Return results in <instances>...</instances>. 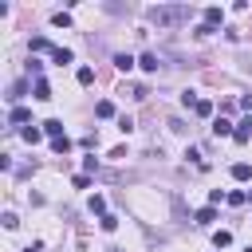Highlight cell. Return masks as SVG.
<instances>
[{"instance_id": "d6986e66", "label": "cell", "mask_w": 252, "mask_h": 252, "mask_svg": "<svg viewBox=\"0 0 252 252\" xmlns=\"http://www.w3.org/2000/svg\"><path fill=\"white\" fill-rule=\"evenodd\" d=\"M79 83L91 87V83H94V71H91V67H79Z\"/></svg>"}, {"instance_id": "2e32d148", "label": "cell", "mask_w": 252, "mask_h": 252, "mask_svg": "<svg viewBox=\"0 0 252 252\" xmlns=\"http://www.w3.org/2000/svg\"><path fill=\"white\" fill-rule=\"evenodd\" d=\"M51 24H55V28H67V24H71V12H55Z\"/></svg>"}, {"instance_id": "cb8c5ba5", "label": "cell", "mask_w": 252, "mask_h": 252, "mask_svg": "<svg viewBox=\"0 0 252 252\" xmlns=\"http://www.w3.org/2000/svg\"><path fill=\"white\" fill-rule=\"evenodd\" d=\"M244 252H252V244H248V248H244Z\"/></svg>"}, {"instance_id": "7c38bea8", "label": "cell", "mask_w": 252, "mask_h": 252, "mask_svg": "<svg viewBox=\"0 0 252 252\" xmlns=\"http://www.w3.org/2000/svg\"><path fill=\"white\" fill-rule=\"evenodd\" d=\"M98 224H102V232H114V228H118V217L106 213V217H98Z\"/></svg>"}, {"instance_id": "9a60e30c", "label": "cell", "mask_w": 252, "mask_h": 252, "mask_svg": "<svg viewBox=\"0 0 252 252\" xmlns=\"http://www.w3.org/2000/svg\"><path fill=\"white\" fill-rule=\"evenodd\" d=\"M91 213H98V217H106V201H102V197H98V193H94V197H91Z\"/></svg>"}, {"instance_id": "8992f818", "label": "cell", "mask_w": 252, "mask_h": 252, "mask_svg": "<svg viewBox=\"0 0 252 252\" xmlns=\"http://www.w3.org/2000/svg\"><path fill=\"white\" fill-rule=\"evenodd\" d=\"M213 110H217V106H213L209 98H201V102L193 106V114H197V118H213Z\"/></svg>"}, {"instance_id": "8fae6325", "label": "cell", "mask_w": 252, "mask_h": 252, "mask_svg": "<svg viewBox=\"0 0 252 252\" xmlns=\"http://www.w3.org/2000/svg\"><path fill=\"white\" fill-rule=\"evenodd\" d=\"M20 134H24V142H32V146H35V142H39V138H43V130H35V126H24V130H20Z\"/></svg>"}, {"instance_id": "7402d4cb", "label": "cell", "mask_w": 252, "mask_h": 252, "mask_svg": "<svg viewBox=\"0 0 252 252\" xmlns=\"http://www.w3.org/2000/svg\"><path fill=\"white\" fill-rule=\"evenodd\" d=\"M240 106H244V110L252 114V94H244V98H240Z\"/></svg>"}, {"instance_id": "ba28073f", "label": "cell", "mask_w": 252, "mask_h": 252, "mask_svg": "<svg viewBox=\"0 0 252 252\" xmlns=\"http://www.w3.org/2000/svg\"><path fill=\"white\" fill-rule=\"evenodd\" d=\"M232 177H236V181H248V177H252V165L236 161V165H232Z\"/></svg>"}, {"instance_id": "9c48e42d", "label": "cell", "mask_w": 252, "mask_h": 252, "mask_svg": "<svg viewBox=\"0 0 252 252\" xmlns=\"http://www.w3.org/2000/svg\"><path fill=\"white\" fill-rule=\"evenodd\" d=\"M213 244H217V248H228V244H232V232L217 228V232H213Z\"/></svg>"}, {"instance_id": "ffe728a7", "label": "cell", "mask_w": 252, "mask_h": 252, "mask_svg": "<svg viewBox=\"0 0 252 252\" xmlns=\"http://www.w3.org/2000/svg\"><path fill=\"white\" fill-rule=\"evenodd\" d=\"M24 91H28V83H24V79H20V83H12V87H8V98H20V94H24Z\"/></svg>"}, {"instance_id": "e0dca14e", "label": "cell", "mask_w": 252, "mask_h": 252, "mask_svg": "<svg viewBox=\"0 0 252 252\" xmlns=\"http://www.w3.org/2000/svg\"><path fill=\"white\" fill-rule=\"evenodd\" d=\"M51 59H55V63H71V51H67V47H55Z\"/></svg>"}, {"instance_id": "4fadbf2b", "label": "cell", "mask_w": 252, "mask_h": 252, "mask_svg": "<svg viewBox=\"0 0 252 252\" xmlns=\"http://www.w3.org/2000/svg\"><path fill=\"white\" fill-rule=\"evenodd\" d=\"M32 51H47V55H51V51H55V47H51V43H47V39H43V35H35V39H32Z\"/></svg>"}, {"instance_id": "7a4b0ae2", "label": "cell", "mask_w": 252, "mask_h": 252, "mask_svg": "<svg viewBox=\"0 0 252 252\" xmlns=\"http://www.w3.org/2000/svg\"><path fill=\"white\" fill-rule=\"evenodd\" d=\"M43 134H47L51 142H55V138H67V134H63V122H59V118H47V122H43Z\"/></svg>"}, {"instance_id": "ac0fdd59", "label": "cell", "mask_w": 252, "mask_h": 252, "mask_svg": "<svg viewBox=\"0 0 252 252\" xmlns=\"http://www.w3.org/2000/svg\"><path fill=\"white\" fill-rule=\"evenodd\" d=\"M114 67H118V71H130L134 59H130V55H114Z\"/></svg>"}, {"instance_id": "d4e9b609", "label": "cell", "mask_w": 252, "mask_h": 252, "mask_svg": "<svg viewBox=\"0 0 252 252\" xmlns=\"http://www.w3.org/2000/svg\"><path fill=\"white\" fill-rule=\"evenodd\" d=\"M248 197H252V193H248Z\"/></svg>"}, {"instance_id": "603a6c76", "label": "cell", "mask_w": 252, "mask_h": 252, "mask_svg": "<svg viewBox=\"0 0 252 252\" xmlns=\"http://www.w3.org/2000/svg\"><path fill=\"white\" fill-rule=\"evenodd\" d=\"M24 252H43V244H35V240H32V244H28Z\"/></svg>"}, {"instance_id": "44dd1931", "label": "cell", "mask_w": 252, "mask_h": 252, "mask_svg": "<svg viewBox=\"0 0 252 252\" xmlns=\"http://www.w3.org/2000/svg\"><path fill=\"white\" fill-rule=\"evenodd\" d=\"M51 150H55V154H67V150H71V142H67V138H55V142H51Z\"/></svg>"}, {"instance_id": "3957f363", "label": "cell", "mask_w": 252, "mask_h": 252, "mask_svg": "<svg viewBox=\"0 0 252 252\" xmlns=\"http://www.w3.org/2000/svg\"><path fill=\"white\" fill-rule=\"evenodd\" d=\"M213 134H217V138H228V134H236V130H232L228 118H217V122H213Z\"/></svg>"}, {"instance_id": "52a82bcc", "label": "cell", "mask_w": 252, "mask_h": 252, "mask_svg": "<svg viewBox=\"0 0 252 252\" xmlns=\"http://www.w3.org/2000/svg\"><path fill=\"white\" fill-rule=\"evenodd\" d=\"M35 98H39V102H47V98H51V87H47V79H35Z\"/></svg>"}, {"instance_id": "5b68a950", "label": "cell", "mask_w": 252, "mask_h": 252, "mask_svg": "<svg viewBox=\"0 0 252 252\" xmlns=\"http://www.w3.org/2000/svg\"><path fill=\"white\" fill-rule=\"evenodd\" d=\"M138 67H142V71H158V55H154V51H142Z\"/></svg>"}, {"instance_id": "30bf717a", "label": "cell", "mask_w": 252, "mask_h": 252, "mask_svg": "<svg viewBox=\"0 0 252 252\" xmlns=\"http://www.w3.org/2000/svg\"><path fill=\"white\" fill-rule=\"evenodd\" d=\"M94 114H98V118H114V102H106V98H102V102L94 106Z\"/></svg>"}, {"instance_id": "277c9868", "label": "cell", "mask_w": 252, "mask_h": 252, "mask_svg": "<svg viewBox=\"0 0 252 252\" xmlns=\"http://www.w3.org/2000/svg\"><path fill=\"white\" fill-rule=\"evenodd\" d=\"M193 220H197V224H213V220H217V209H213V205H209V209H197Z\"/></svg>"}, {"instance_id": "5bb4252c", "label": "cell", "mask_w": 252, "mask_h": 252, "mask_svg": "<svg viewBox=\"0 0 252 252\" xmlns=\"http://www.w3.org/2000/svg\"><path fill=\"white\" fill-rule=\"evenodd\" d=\"M8 118H12L16 126H24V122H28V110H24V106H12V114H8Z\"/></svg>"}, {"instance_id": "6da1fadb", "label": "cell", "mask_w": 252, "mask_h": 252, "mask_svg": "<svg viewBox=\"0 0 252 252\" xmlns=\"http://www.w3.org/2000/svg\"><path fill=\"white\" fill-rule=\"evenodd\" d=\"M146 16H150V24H158V28H181V24L193 20V8H189V4H154Z\"/></svg>"}]
</instances>
